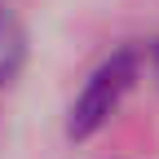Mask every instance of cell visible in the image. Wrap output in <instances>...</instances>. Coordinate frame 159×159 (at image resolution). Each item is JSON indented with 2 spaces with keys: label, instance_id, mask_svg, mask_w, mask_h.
Masks as SVG:
<instances>
[{
  "label": "cell",
  "instance_id": "cell-1",
  "mask_svg": "<svg viewBox=\"0 0 159 159\" xmlns=\"http://www.w3.org/2000/svg\"><path fill=\"white\" fill-rule=\"evenodd\" d=\"M137 75H142V49L137 44L115 49L111 57H102L93 66V75L84 80V89L75 93V102L66 111V137L71 142H84L106 124L119 111V102L128 97V89L137 84Z\"/></svg>",
  "mask_w": 159,
  "mask_h": 159
},
{
  "label": "cell",
  "instance_id": "cell-2",
  "mask_svg": "<svg viewBox=\"0 0 159 159\" xmlns=\"http://www.w3.org/2000/svg\"><path fill=\"white\" fill-rule=\"evenodd\" d=\"M22 62H27V31L18 22V13L0 0V89L18 80Z\"/></svg>",
  "mask_w": 159,
  "mask_h": 159
},
{
  "label": "cell",
  "instance_id": "cell-3",
  "mask_svg": "<svg viewBox=\"0 0 159 159\" xmlns=\"http://www.w3.org/2000/svg\"><path fill=\"white\" fill-rule=\"evenodd\" d=\"M150 57H155V66H159V40H155V44H150Z\"/></svg>",
  "mask_w": 159,
  "mask_h": 159
}]
</instances>
